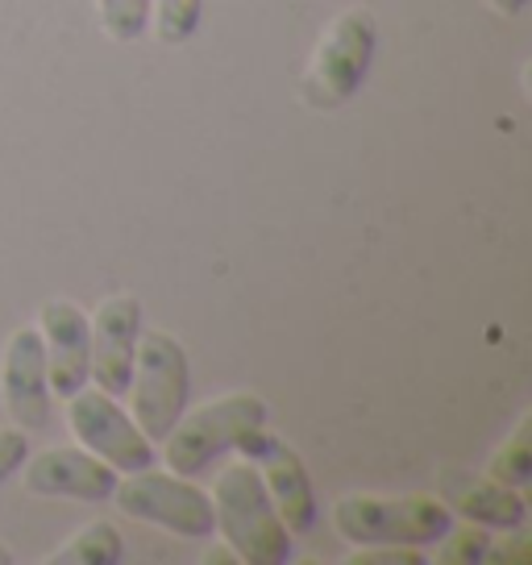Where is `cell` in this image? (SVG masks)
I'll return each instance as SVG.
<instances>
[{
    "instance_id": "1",
    "label": "cell",
    "mask_w": 532,
    "mask_h": 565,
    "mask_svg": "<svg viewBox=\"0 0 532 565\" xmlns=\"http://www.w3.org/2000/svg\"><path fill=\"white\" fill-rule=\"evenodd\" d=\"M213 515L225 545L242 557V565H287L296 553V536L279 520L263 478L249 461H233L213 482Z\"/></svg>"
},
{
    "instance_id": "2",
    "label": "cell",
    "mask_w": 532,
    "mask_h": 565,
    "mask_svg": "<svg viewBox=\"0 0 532 565\" xmlns=\"http://www.w3.org/2000/svg\"><path fill=\"white\" fill-rule=\"evenodd\" d=\"M454 524V512L433 494H341L333 503V529L350 545H437Z\"/></svg>"
},
{
    "instance_id": "3",
    "label": "cell",
    "mask_w": 532,
    "mask_h": 565,
    "mask_svg": "<svg viewBox=\"0 0 532 565\" xmlns=\"http://www.w3.org/2000/svg\"><path fill=\"white\" fill-rule=\"evenodd\" d=\"M374 51H379V21L371 9L354 4V9L338 13L308 58L300 100L317 113H329V108L354 100L358 88L371 75Z\"/></svg>"
},
{
    "instance_id": "4",
    "label": "cell",
    "mask_w": 532,
    "mask_h": 565,
    "mask_svg": "<svg viewBox=\"0 0 532 565\" xmlns=\"http://www.w3.org/2000/svg\"><path fill=\"white\" fill-rule=\"evenodd\" d=\"M266 416H270V407H266V399L254 395V391L216 395V399L192 407V412L183 407V416L175 420V428L162 437L167 470L183 478H195L200 470H209L221 454H230L246 433L263 428Z\"/></svg>"
},
{
    "instance_id": "5",
    "label": "cell",
    "mask_w": 532,
    "mask_h": 565,
    "mask_svg": "<svg viewBox=\"0 0 532 565\" xmlns=\"http://www.w3.org/2000/svg\"><path fill=\"white\" fill-rule=\"evenodd\" d=\"M125 395L134 399L129 412H134L138 428L155 445H162V437L175 428V420L188 407V395H192V366H188L183 341L162 329H142Z\"/></svg>"
},
{
    "instance_id": "6",
    "label": "cell",
    "mask_w": 532,
    "mask_h": 565,
    "mask_svg": "<svg viewBox=\"0 0 532 565\" xmlns=\"http://www.w3.org/2000/svg\"><path fill=\"white\" fill-rule=\"evenodd\" d=\"M129 520H142L155 529L183 536V541H204L216 532L213 515V494L200 491L195 482H188L183 475H167V470H134L121 475L117 487L108 494Z\"/></svg>"
},
{
    "instance_id": "7",
    "label": "cell",
    "mask_w": 532,
    "mask_h": 565,
    "mask_svg": "<svg viewBox=\"0 0 532 565\" xmlns=\"http://www.w3.org/2000/svg\"><path fill=\"white\" fill-rule=\"evenodd\" d=\"M67 428L75 433V445H84L88 454L108 461L117 475H134V470L155 466V441L117 404V395L92 387V383L67 395Z\"/></svg>"
},
{
    "instance_id": "8",
    "label": "cell",
    "mask_w": 532,
    "mask_h": 565,
    "mask_svg": "<svg viewBox=\"0 0 532 565\" xmlns=\"http://www.w3.org/2000/svg\"><path fill=\"white\" fill-rule=\"evenodd\" d=\"M242 461H249L258 478H263L266 494L275 503L279 520L287 524L291 536H304L317 524V491H312V478H308V466L300 461V454L270 428H254L242 441L233 445Z\"/></svg>"
},
{
    "instance_id": "9",
    "label": "cell",
    "mask_w": 532,
    "mask_h": 565,
    "mask_svg": "<svg viewBox=\"0 0 532 565\" xmlns=\"http://www.w3.org/2000/svg\"><path fill=\"white\" fill-rule=\"evenodd\" d=\"M0 399L9 420L25 433H42L51 424V379H46V345L34 324L9 333L0 353Z\"/></svg>"
},
{
    "instance_id": "10",
    "label": "cell",
    "mask_w": 532,
    "mask_h": 565,
    "mask_svg": "<svg viewBox=\"0 0 532 565\" xmlns=\"http://www.w3.org/2000/svg\"><path fill=\"white\" fill-rule=\"evenodd\" d=\"M92 329V387L108 391L121 399L129 391L134 358H138V337H142V303L138 296H108L100 300L96 317H88Z\"/></svg>"
},
{
    "instance_id": "11",
    "label": "cell",
    "mask_w": 532,
    "mask_h": 565,
    "mask_svg": "<svg viewBox=\"0 0 532 565\" xmlns=\"http://www.w3.org/2000/svg\"><path fill=\"white\" fill-rule=\"evenodd\" d=\"M25 491L38 499H75V503H105L117 487V470L88 454L84 445H54L25 458Z\"/></svg>"
},
{
    "instance_id": "12",
    "label": "cell",
    "mask_w": 532,
    "mask_h": 565,
    "mask_svg": "<svg viewBox=\"0 0 532 565\" xmlns=\"http://www.w3.org/2000/svg\"><path fill=\"white\" fill-rule=\"evenodd\" d=\"M38 333L46 345V379L51 395L67 399L92 383V329L88 312L72 300H46L38 317Z\"/></svg>"
},
{
    "instance_id": "13",
    "label": "cell",
    "mask_w": 532,
    "mask_h": 565,
    "mask_svg": "<svg viewBox=\"0 0 532 565\" xmlns=\"http://www.w3.org/2000/svg\"><path fill=\"white\" fill-rule=\"evenodd\" d=\"M441 503L466 524L503 532L520 529L529 520V499L515 487H503L487 475H470V470H445L441 475Z\"/></svg>"
},
{
    "instance_id": "14",
    "label": "cell",
    "mask_w": 532,
    "mask_h": 565,
    "mask_svg": "<svg viewBox=\"0 0 532 565\" xmlns=\"http://www.w3.org/2000/svg\"><path fill=\"white\" fill-rule=\"evenodd\" d=\"M125 557V536L108 520H92L54 548L46 565H117Z\"/></svg>"
},
{
    "instance_id": "15",
    "label": "cell",
    "mask_w": 532,
    "mask_h": 565,
    "mask_svg": "<svg viewBox=\"0 0 532 565\" xmlns=\"http://www.w3.org/2000/svg\"><path fill=\"white\" fill-rule=\"evenodd\" d=\"M487 478H496L503 487H515V491H524L532 482V412H524L515 420L512 437L499 445L496 458L487 461Z\"/></svg>"
},
{
    "instance_id": "16",
    "label": "cell",
    "mask_w": 532,
    "mask_h": 565,
    "mask_svg": "<svg viewBox=\"0 0 532 565\" xmlns=\"http://www.w3.org/2000/svg\"><path fill=\"white\" fill-rule=\"evenodd\" d=\"M200 18H204V0H150V21H155V38L162 46L192 42Z\"/></svg>"
},
{
    "instance_id": "17",
    "label": "cell",
    "mask_w": 532,
    "mask_h": 565,
    "mask_svg": "<svg viewBox=\"0 0 532 565\" xmlns=\"http://www.w3.org/2000/svg\"><path fill=\"white\" fill-rule=\"evenodd\" d=\"M100 25L113 42L134 46L150 30V0H96Z\"/></svg>"
},
{
    "instance_id": "18",
    "label": "cell",
    "mask_w": 532,
    "mask_h": 565,
    "mask_svg": "<svg viewBox=\"0 0 532 565\" xmlns=\"http://www.w3.org/2000/svg\"><path fill=\"white\" fill-rule=\"evenodd\" d=\"M487 545H491V529H479V524H461L445 532L437 541V562L441 565H482L487 557Z\"/></svg>"
},
{
    "instance_id": "19",
    "label": "cell",
    "mask_w": 532,
    "mask_h": 565,
    "mask_svg": "<svg viewBox=\"0 0 532 565\" xmlns=\"http://www.w3.org/2000/svg\"><path fill=\"white\" fill-rule=\"evenodd\" d=\"M482 562L491 565H529L532 562V536L520 529H503L499 532V541L491 536V545H487V557Z\"/></svg>"
},
{
    "instance_id": "20",
    "label": "cell",
    "mask_w": 532,
    "mask_h": 565,
    "mask_svg": "<svg viewBox=\"0 0 532 565\" xmlns=\"http://www.w3.org/2000/svg\"><path fill=\"white\" fill-rule=\"evenodd\" d=\"M428 553L425 548H408V545H366L350 553V565H425Z\"/></svg>"
},
{
    "instance_id": "21",
    "label": "cell",
    "mask_w": 532,
    "mask_h": 565,
    "mask_svg": "<svg viewBox=\"0 0 532 565\" xmlns=\"http://www.w3.org/2000/svg\"><path fill=\"white\" fill-rule=\"evenodd\" d=\"M25 458H30V433L18 428V424L0 428V487L18 475L21 466H25Z\"/></svg>"
},
{
    "instance_id": "22",
    "label": "cell",
    "mask_w": 532,
    "mask_h": 565,
    "mask_svg": "<svg viewBox=\"0 0 532 565\" xmlns=\"http://www.w3.org/2000/svg\"><path fill=\"white\" fill-rule=\"evenodd\" d=\"M200 562L204 565H242V557H237L233 548H213V553H204Z\"/></svg>"
},
{
    "instance_id": "23",
    "label": "cell",
    "mask_w": 532,
    "mask_h": 565,
    "mask_svg": "<svg viewBox=\"0 0 532 565\" xmlns=\"http://www.w3.org/2000/svg\"><path fill=\"white\" fill-rule=\"evenodd\" d=\"M487 4H491V9H496V13H503V18H520V13H524V4H529V0H487Z\"/></svg>"
},
{
    "instance_id": "24",
    "label": "cell",
    "mask_w": 532,
    "mask_h": 565,
    "mask_svg": "<svg viewBox=\"0 0 532 565\" xmlns=\"http://www.w3.org/2000/svg\"><path fill=\"white\" fill-rule=\"evenodd\" d=\"M9 562H13V553H9V548L0 545V565H9Z\"/></svg>"
}]
</instances>
